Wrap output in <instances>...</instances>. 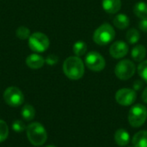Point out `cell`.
<instances>
[{
	"label": "cell",
	"instance_id": "obj_24",
	"mask_svg": "<svg viewBox=\"0 0 147 147\" xmlns=\"http://www.w3.org/2000/svg\"><path fill=\"white\" fill-rule=\"evenodd\" d=\"M12 129L13 131L16 132V133H22L25 129H26V126L25 124L22 121V120H15L12 123Z\"/></svg>",
	"mask_w": 147,
	"mask_h": 147
},
{
	"label": "cell",
	"instance_id": "obj_7",
	"mask_svg": "<svg viewBox=\"0 0 147 147\" xmlns=\"http://www.w3.org/2000/svg\"><path fill=\"white\" fill-rule=\"evenodd\" d=\"M86 67L94 72H101L106 66V61L104 57L96 51L89 52L85 56Z\"/></svg>",
	"mask_w": 147,
	"mask_h": 147
},
{
	"label": "cell",
	"instance_id": "obj_22",
	"mask_svg": "<svg viewBox=\"0 0 147 147\" xmlns=\"http://www.w3.org/2000/svg\"><path fill=\"white\" fill-rule=\"evenodd\" d=\"M16 35L19 39L26 40V39L29 38V36H30V30L28 29V28H27L25 26H20L17 28V29L16 31Z\"/></svg>",
	"mask_w": 147,
	"mask_h": 147
},
{
	"label": "cell",
	"instance_id": "obj_18",
	"mask_svg": "<svg viewBox=\"0 0 147 147\" xmlns=\"http://www.w3.org/2000/svg\"><path fill=\"white\" fill-rule=\"evenodd\" d=\"M126 39L129 44H136L140 39V34L137 29H129L127 31Z\"/></svg>",
	"mask_w": 147,
	"mask_h": 147
},
{
	"label": "cell",
	"instance_id": "obj_29",
	"mask_svg": "<svg viewBox=\"0 0 147 147\" xmlns=\"http://www.w3.org/2000/svg\"><path fill=\"white\" fill-rule=\"evenodd\" d=\"M46 147H56V146H46Z\"/></svg>",
	"mask_w": 147,
	"mask_h": 147
},
{
	"label": "cell",
	"instance_id": "obj_9",
	"mask_svg": "<svg viewBox=\"0 0 147 147\" xmlns=\"http://www.w3.org/2000/svg\"><path fill=\"white\" fill-rule=\"evenodd\" d=\"M137 94L134 89L131 88H121L119 89L115 94V101L118 104L127 107L134 104L136 101Z\"/></svg>",
	"mask_w": 147,
	"mask_h": 147
},
{
	"label": "cell",
	"instance_id": "obj_23",
	"mask_svg": "<svg viewBox=\"0 0 147 147\" xmlns=\"http://www.w3.org/2000/svg\"><path fill=\"white\" fill-rule=\"evenodd\" d=\"M9 135V127L5 121L0 120V143L4 141Z\"/></svg>",
	"mask_w": 147,
	"mask_h": 147
},
{
	"label": "cell",
	"instance_id": "obj_19",
	"mask_svg": "<svg viewBox=\"0 0 147 147\" xmlns=\"http://www.w3.org/2000/svg\"><path fill=\"white\" fill-rule=\"evenodd\" d=\"M22 118L27 120V121H30L32 120L34 116H35V110L33 106L29 105V104H27L25 105L22 108Z\"/></svg>",
	"mask_w": 147,
	"mask_h": 147
},
{
	"label": "cell",
	"instance_id": "obj_30",
	"mask_svg": "<svg viewBox=\"0 0 147 147\" xmlns=\"http://www.w3.org/2000/svg\"><path fill=\"white\" fill-rule=\"evenodd\" d=\"M127 147H134V146H127Z\"/></svg>",
	"mask_w": 147,
	"mask_h": 147
},
{
	"label": "cell",
	"instance_id": "obj_17",
	"mask_svg": "<svg viewBox=\"0 0 147 147\" xmlns=\"http://www.w3.org/2000/svg\"><path fill=\"white\" fill-rule=\"evenodd\" d=\"M134 13L140 19H147V3L145 2H138L134 6Z\"/></svg>",
	"mask_w": 147,
	"mask_h": 147
},
{
	"label": "cell",
	"instance_id": "obj_6",
	"mask_svg": "<svg viewBox=\"0 0 147 147\" xmlns=\"http://www.w3.org/2000/svg\"><path fill=\"white\" fill-rule=\"evenodd\" d=\"M49 43L48 37L41 32H35L30 35L28 38V46L30 49L37 53L45 52L48 49Z\"/></svg>",
	"mask_w": 147,
	"mask_h": 147
},
{
	"label": "cell",
	"instance_id": "obj_27",
	"mask_svg": "<svg viewBox=\"0 0 147 147\" xmlns=\"http://www.w3.org/2000/svg\"><path fill=\"white\" fill-rule=\"evenodd\" d=\"M142 87H143V81H136L134 83V89L135 91H138V90L141 89Z\"/></svg>",
	"mask_w": 147,
	"mask_h": 147
},
{
	"label": "cell",
	"instance_id": "obj_20",
	"mask_svg": "<svg viewBox=\"0 0 147 147\" xmlns=\"http://www.w3.org/2000/svg\"><path fill=\"white\" fill-rule=\"evenodd\" d=\"M72 50L75 55L82 56L87 51V44L84 41H78L72 46Z\"/></svg>",
	"mask_w": 147,
	"mask_h": 147
},
{
	"label": "cell",
	"instance_id": "obj_2",
	"mask_svg": "<svg viewBox=\"0 0 147 147\" xmlns=\"http://www.w3.org/2000/svg\"><path fill=\"white\" fill-rule=\"evenodd\" d=\"M26 131L28 139L32 145L35 146H40L46 143L47 139V133L45 127L40 123L33 122L29 124Z\"/></svg>",
	"mask_w": 147,
	"mask_h": 147
},
{
	"label": "cell",
	"instance_id": "obj_21",
	"mask_svg": "<svg viewBox=\"0 0 147 147\" xmlns=\"http://www.w3.org/2000/svg\"><path fill=\"white\" fill-rule=\"evenodd\" d=\"M137 71L141 79L147 83V60L140 62L137 68Z\"/></svg>",
	"mask_w": 147,
	"mask_h": 147
},
{
	"label": "cell",
	"instance_id": "obj_14",
	"mask_svg": "<svg viewBox=\"0 0 147 147\" xmlns=\"http://www.w3.org/2000/svg\"><path fill=\"white\" fill-rule=\"evenodd\" d=\"M146 49L144 45H141V44L136 45L135 47L133 48L131 51L132 58L134 59V61L137 62H140L144 61V59L146 58Z\"/></svg>",
	"mask_w": 147,
	"mask_h": 147
},
{
	"label": "cell",
	"instance_id": "obj_15",
	"mask_svg": "<svg viewBox=\"0 0 147 147\" xmlns=\"http://www.w3.org/2000/svg\"><path fill=\"white\" fill-rule=\"evenodd\" d=\"M113 23H114V25L117 29H127L129 26L130 19H129V17L126 14L121 13V14L116 15L114 17Z\"/></svg>",
	"mask_w": 147,
	"mask_h": 147
},
{
	"label": "cell",
	"instance_id": "obj_3",
	"mask_svg": "<svg viewBox=\"0 0 147 147\" xmlns=\"http://www.w3.org/2000/svg\"><path fill=\"white\" fill-rule=\"evenodd\" d=\"M115 36V31L112 25L109 23H102L94 32L93 41L101 46L110 43Z\"/></svg>",
	"mask_w": 147,
	"mask_h": 147
},
{
	"label": "cell",
	"instance_id": "obj_1",
	"mask_svg": "<svg viewBox=\"0 0 147 147\" xmlns=\"http://www.w3.org/2000/svg\"><path fill=\"white\" fill-rule=\"evenodd\" d=\"M63 71L69 79L79 80L84 75V63L79 56H70L63 63Z\"/></svg>",
	"mask_w": 147,
	"mask_h": 147
},
{
	"label": "cell",
	"instance_id": "obj_12",
	"mask_svg": "<svg viewBox=\"0 0 147 147\" xmlns=\"http://www.w3.org/2000/svg\"><path fill=\"white\" fill-rule=\"evenodd\" d=\"M26 64L32 69H39L45 64V59L37 54H32L26 58Z\"/></svg>",
	"mask_w": 147,
	"mask_h": 147
},
{
	"label": "cell",
	"instance_id": "obj_4",
	"mask_svg": "<svg viewBox=\"0 0 147 147\" xmlns=\"http://www.w3.org/2000/svg\"><path fill=\"white\" fill-rule=\"evenodd\" d=\"M147 119V109L144 105L136 104L128 113V122L131 126L138 128L143 126Z\"/></svg>",
	"mask_w": 147,
	"mask_h": 147
},
{
	"label": "cell",
	"instance_id": "obj_5",
	"mask_svg": "<svg viewBox=\"0 0 147 147\" xmlns=\"http://www.w3.org/2000/svg\"><path fill=\"white\" fill-rule=\"evenodd\" d=\"M135 64L128 59L119 62L115 68V74L116 77L122 81L129 80L135 74Z\"/></svg>",
	"mask_w": 147,
	"mask_h": 147
},
{
	"label": "cell",
	"instance_id": "obj_8",
	"mask_svg": "<svg viewBox=\"0 0 147 147\" xmlns=\"http://www.w3.org/2000/svg\"><path fill=\"white\" fill-rule=\"evenodd\" d=\"M3 100L9 107H17L23 103L24 95L18 88L9 87L3 93Z\"/></svg>",
	"mask_w": 147,
	"mask_h": 147
},
{
	"label": "cell",
	"instance_id": "obj_11",
	"mask_svg": "<svg viewBox=\"0 0 147 147\" xmlns=\"http://www.w3.org/2000/svg\"><path fill=\"white\" fill-rule=\"evenodd\" d=\"M102 9L109 14H116L121 8V0H102Z\"/></svg>",
	"mask_w": 147,
	"mask_h": 147
},
{
	"label": "cell",
	"instance_id": "obj_10",
	"mask_svg": "<svg viewBox=\"0 0 147 147\" xmlns=\"http://www.w3.org/2000/svg\"><path fill=\"white\" fill-rule=\"evenodd\" d=\"M128 45L124 41H116L109 48V54L115 59H121L128 53Z\"/></svg>",
	"mask_w": 147,
	"mask_h": 147
},
{
	"label": "cell",
	"instance_id": "obj_26",
	"mask_svg": "<svg viewBox=\"0 0 147 147\" xmlns=\"http://www.w3.org/2000/svg\"><path fill=\"white\" fill-rule=\"evenodd\" d=\"M139 29L143 31V32H147V19H141L139 22Z\"/></svg>",
	"mask_w": 147,
	"mask_h": 147
},
{
	"label": "cell",
	"instance_id": "obj_13",
	"mask_svg": "<svg viewBox=\"0 0 147 147\" xmlns=\"http://www.w3.org/2000/svg\"><path fill=\"white\" fill-rule=\"evenodd\" d=\"M115 141L119 146L123 147L127 146L130 141L129 133L123 128L118 129L115 133Z\"/></svg>",
	"mask_w": 147,
	"mask_h": 147
},
{
	"label": "cell",
	"instance_id": "obj_25",
	"mask_svg": "<svg viewBox=\"0 0 147 147\" xmlns=\"http://www.w3.org/2000/svg\"><path fill=\"white\" fill-rule=\"evenodd\" d=\"M45 62L47 64V65H50V66H53V65H56L58 62H59V57L55 55H49L47 56V58L45 59Z\"/></svg>",
	"mask_w": 147,
	"mask_h": 147
},
{
	"label": "cell",
	"instance_id": "obj_28",
	"mask_svg": "<svg viewBox=\"0 0 147 147\" xmlns=\"http://www.w3.org/2000/svg\"><path fill=\"white\" fill-rule=\"evenodd\" d=\"M142 101L145 103H147V88H145V90L142 93Z\"/></svg>",
	"mask_w": 147,
	"mask_h": 147
},
{
	"label": "cell",
	"instance_id": "obj_16",
	"mask_svg": "<svg viewBox=\"0 0 147 147\" xmlns=\"http://www.w3.org/2000/svg\"><path fill=\"white\" fill-rule=\"evenodd\" d=\"M134 147H147V131H140L134 134L132 139Z\"/></svg>",
	"mask_w": 147,
	"mask_h": 147
}]
</instances>
